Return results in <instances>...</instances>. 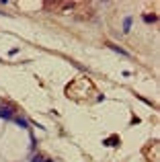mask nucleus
<instances>
[{"instance_id": "1", "label": "nucleus", "mask_w": 160, "mask_h": 162, "mask_svg": "<svg viewBox=\"0 0 160 162\" xmlns=\"http://www.w3.org/2000/svg\"><path fill=\"white\" fill-rule=\"evenodd\" d=\"M13 113H15L13 107H0V117H2V119H13V117H15Z\"/></svg>"}, {"instance_id": "2", "label": "nucleus", "mask_w": 160, "mask_h": 162, "mask_svg": "<svg viewBox=\"0 0 160 162\" xmlns=\"http://www.w3.org/2000/svg\"><path fill=\"white\" fill-rule=\"evenodd\" d=\"M131 29V17H125L123 18V33H127Z\"/></svg>"}, {"instance_id": "3", "label": "nucleus", "mask_w": 160, "mask_h": 162, "mask_svg": "<svg viewBox=\"0 0 160 162\" xmlns=\"http://www.w3.org/2000/svg\"><path fill=\"white\" fill-rule=\"evenodd\" d=\"M13 121H15V123H18V125H21V127H25V129L29 127V123H27V121H25L23 117H13Z\"/></svg>"}, {"instance_id": "4", "label": "nucleus", "mask_w": 160, "mask_h": 162, "mask_svg": "<svg viewBox=\"0 0 160 162\" xmlns=\"http://www.w3.org/2000/svg\"><path fill=\"white\" fill-rule=\"evenodd\" d=\"M109 47H111L113 52H117V54H121V55H129V54H127V52L123 49V47H117V45H109Z\"/></svg>"}, {"instance_id": "5", "label": "nucleus", "mask_w": 160, "mask_h": 162, "mask_svg": "<svg viewBox=\"0 0 160 162\" xmlns=\"http://www.w3.org/2000/svg\"><path fill=\"white\" fill-rule=\"evenodd\" d=\"M144 21H146V23H154L156 17H154V15H144Z\"/></svg>"}]
</instances>
